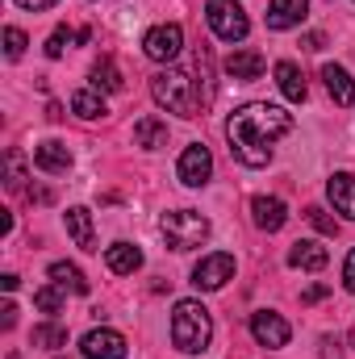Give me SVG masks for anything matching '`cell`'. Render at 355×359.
<instances>
[{
    "label": "cell",
    "instance_id": "obj_11",
    "mask_svg": "<svg viewBox=\"0 0 355 359\" xmlns=\"http://www.w3.org/2000/svg\"><path fill=\"white\" fill-rule=\"evenodd\" d=\"M326 196L335 205V213H343L347 222H355V176L351 172H335L326 184Z\"/></svg>",
    "mask_w": 355,
    "mask_h": 359
},
{
    "label": "cell",
    "instance_id": "obj_25",
    "mask_svg": "<svg viewBox=\"0 0 355 359\" xmlns=\"http://www.w3.org/2000/svg\"><path fill=\"white\" fill-rule=\"evenodd\" d=\"M34 347L59 351V347H67V330H63V326H55V322H46V326H38V330H34Z\"/></svg>",
    "mask_w": 355,
    "mask_h": 359
},
{
    "label": "cell",
    "instance_id": "obj_23",
    "mask_svg": "<svg viewBox=\"0 0 355 359\" xmlns=\"http://www.w3.org/2000/svg\"><path fill=\"white\" fill-rule=\"evenodd\" d=\"M51 280L59 284V288H72V292H88V280H84V271L76 268V264H51Z\"/></svg>",
    "mask_w": 355,
    "mask_h": 359
},
{
    "label": "cell",
    "instance_id": "obj_10",
    "mask_svg": "<svg viewBox=\"0 0 355 359\" xmlns=\"http://www.w3.org/2000/svg\"><path fill=\"white\" fill-rule=\"evenodd\" d=\"M80 351L84 359H126V339L117 330H88Z\"/></svg>",
    "mask_w": 355,
    "mask_h": 359
},
{
    "label": "cell",
    "instance_id": "obj_30",
    "mask_svg": "<svg viewBox=\"0 0 355 359\" xmlns=\"http://www.w3.org/2000/svg\"><path fill=\"white\" fill-rule=\"evenodd\" d=\"M305 217H309V222H314V226H318L322 234H330V238H335V230H339V226H335V217H326V213H322L318 205H314V209H305Z\"/></svg>",
    "mask_w": 355,
    "mask_h": 359
},
{
    "label": "cell",
    "instance_id": "obj_7",
    "mask_svg": "<svg viewBox=\"0 0 355 359\" xmlns=\"http://www.w3.org/2000/svg\"><path fill=\"white\" fill-rule=\"evenodd\" d=\"M180 46H184V29H180V25H155V29L142 38V50H147V59H155V63L176 59Z\"/></svg>",
    "mask_w": 355,
    "mask_h": 359
},
{
    "label": "cell",
    "instance_id": "obj_4",
    "mask_svg": "<svg viewBox=\"0 0 355 359\" xmlns=\"http://www.w3.org/2000/svg\"><path fill=\"white\" fill-rule=\"evenodd\" d=\"M151 96L155 104H163L168 113H180V117H192L196 113V96H192V80L184 72H159L151 80Z\"/></svg>",
    "mask_w": 355,
    "mask_h": 359
},
{
    "label": "cell",
    "instance_id": "obj_29",
    "mask_svg": "<svg viewBox=\"0 0 355 359\" xmlns=\"http://www.w3.org/2000/svg\"><path fill=\"white\" fill-rule=\"evenodd\" d=\"M8 188H13V192L25 188V168H21V155H17V151H8Z\"/></svg>",
    "mask_w": 355,
    "mask_h": 359
},
{
    "label": "cell",
    "instance_id": "obj_34",
    "mask_svg": "<svg viewBox=\"0 0 355 359\" xmlns=\"http://www.w3.org/2000/svg\"><path fill=\"white\" fill-rule=\"evenodd\" d=\"M301 46H305V50H322V46H326V38H322V34H305V42H301Z\"/></svg>",
    "mask_w": 355,
    "mask_h": 359
},
{
    "label": "cell",
    "instance_id": "obj_12",
    "mask_svg": "<svg viewBox=\"0 0 355 359\" xmlns=\"http://www.w3.org/2000/svg\"><path fill=\"white\" fill-rule=\"evenodd\" d=\"M309 0H272L267 4V29H293L305 21Z\"/></svg>",
    "mask_w": 355,
    "mask_h": 359
},
{
    "label": "cell",
    "instance_id": "obj_2",
    "mask_svg": "<svg viewBox=\"0 0 355 359\" xmlns=\"http://www.w3.org/2000/svg\"><path fill=\"white\" fill-rule=\"evenodd\" d=\"M209 339H213V318H209V309H205L201 301H176V313H172V343H176L180 351L196 355V351L209 347Z\"/></svg>",
    "mask_w": 355,
    "mask_h": 359
},
{
    "label": "cell",
    "instance_id": "obj_19",
    "mask_svg": "<svg viewBox=\"0 0 355 359\" xmlns=\"http://www.w3.org/2000/svg\"><path fill=\"white\" fill-rule=\"evenodd\" d=\"M105 264H109V271H117V276H134V271L142 268V251L130 247V243H113L105 251Z\"/></svg>",
    "mask_w": 355,
    "mask_h": 359
},
{
    "label": "cell",
    "instance_id": "obj_5",
    "mask_svg": "<svg viewBox=\"0 0 355 359\" xmlns=\"http://www.w3.org/2000/svg\"><path fill=\"white\" fill-rule=\"evenodd\" d=\"M205 17H209V29L222 42H243L247 29H251V21H247L239 0H205Z\"/></svg>",
    "mask_w": 355,
    "mask_h": 359
},
{
    "label": "cell",
    "instance_id": "obj_33",
    "mask_svg": "<svg viewBox=\"0 0 355 359\" xmlns=\"http://www.w3.org/2000/svg\"><path fill=\"white\" fill-rule=\"evenodd\" d=\"M21 8H29V13H42V8H55L59 0H17Z\"/></svg>",
    "mask_w": 355,
    "mask_h": 359
},
{
    "label": "cell",
    "instance_id": "obj_20",
    "mask_svg": "<svg viewBox=\"0 0 355 359\" xmlns=\"http://www.w3.org/2000/svg\"><path fill=\"white\" fill-rule=\"evenodd\" d=\"M276 84H280V92H284L293 104H301V100H305V92H309V88H305L301 67H297V63H288V59H284V63H276Z\"/></svg>",
    "mask_w": 355,
    "mask_h": 359
},
{
    "label": "cell",
    "instance_id": "obj_16",
    "mask_svg": "<svg viewBox=\"0 0 355 359\" xmlns=\"http://www.w3.org/2000/svg\"><path fill=\"white\" fill-rule=\"evenodd\" d=\"M264 55L260 50H234L230 59H226V76L230 80H260L264 76Z\"/></svg>",
    "mask_w": 355,
    "mask_h": 359
},
{
    "label": "cell",
    "instance_id": "obj_1",
    "mask_svg": "<svg viewBox=\"0 0 355 359\" xmlns=\"http://www.w3.org/2000/svg\"><path fill=\"white\" fill-rule=\"evenodd\" d=\"M293 130V113H284L280 104H243L230 113L226 121V138H230V155L247 168H264L272 159V147Z\"/></svg>",
    "mask_w": 355,
    "mask_h": 359
},
{
    "label": "cell",
    "instance_id": "obj_9",
    "mask_svg": "<svg viewBox=\"0 0 355 359\" xmlns=\"http://www.w3.org/2000/svg\"><path fill=\"white\" fill-rule=\"evenodd\" d=\"M251 334H255V343H260V347H284L293 330H288V322H284L280 313L260 309V313H251Z\"/></svg>",
    "mask_w": 355,
    "mask_h": 359
},
{
    "label": "cell",
    "instance_id": "obj_32",
    "mask_svg": "<svg viewBox=\"0 0 355 359\" xmlns=\"http://www.w3.org/2000/svg\"><path fill=\"white\" fill-rule=\"evenodd\" d=\"M0 326H4V330L17 326V305H4V309H0Z\"/></svg>",
    "mask_w": 355,
    "mask_h": 359
},
{
    "label": "cell",
    "instance_id": "obj_15",
    "mask_svg": "<svg viewBox=\"0 0 355 359\" xmlns=\"http://www.w3.org/2000/svg\"><path fill=\"white\" fill-rule=\"evenodd\" d=\"M288 264L301 268V271H322L330 264V255H326V247H318V243H309V238H297L293 251H288Z\"/></svg>",
    "mask_w": 355,
    "mask_h": 359
},
{
    "label": "cell",
    "instance_id": "obj_13",
    "mask_svg": "<svg viewBox=\"0 0 355 359\" xmlns=\"http://www.w3.org/2000/svg\"><path fill=\"white\" fill-rule=\"evenodd\" d=\"M322 80H326V92L335 96V104L351 109V104H355V80L347 76V67H339V63H326V67H322Z\"/></svg>",
    "mask_w": 355,
    "mask_h": 359
},
{
    "label": "cell",
    "instance_id": "obj_31",
    "mask_svg": "<svg viewBox=\"0 0 355 359\" xmlns=\"http://www.w3.org/2000/svg\"><path fill=\"white\" fill-rule=\"evenodd\" d=\"M343 284L355 292V251H347V264H343Z\"/></svg>",
    "mask_w": 355,
    "mask_h": 359
},
{
    "label": "cell",
    "instance_id": "obj_35",
    "mask_svg": "<svg viewBox=\"0 0 355 359\" xmlns=\"http://www.w3.org/2000/svg\"><path fill=\"white\" fill-rule=\"evenodd\" d=\"M322 297H326V284H314L309 292H301V301H305V305H309V301H322Z\"/></svg>",
    "mask_w": 355,
    "mask_h": 359
},
{
    "label": "cell",
    "instance_id": "obj_17",
    "mask_svg": "<svg viewBox=\"0 0 355 359\" xmlns=\"http://www.w3.org/2000/svg\"><path fill=\"white\" fill-rule=\"evenodd\" d=\"M67 234H72V243H76V247H84V251H96V230H92V213L84 209V205L67 209Z\"/></svg>",
    "mask_w": 355,
    "mask_h": 359
},
{
    "label": "cell",
    "instance_id": "obj_28",
    "mask_svg": "<svg viewBox=\"0 0 355 359\" xmlns=\"http://www.w3.org/2000/svg\"><path fill=\"white\" fill-rule=\"evenodd\" d=\"M67 42H72V29H67V25H59V29L46 38V55H51V59H59V55L67 50Z\"/></svg>",
    "mask_w": 355,
    "mask_h": 359
},
{
    "label": "cell",
    "instance_id": "obj_8",
    "mask_svg": "<svg viewBox=\"0 0 355 359\" xmlns=\"http://www.w3.org/2000/svg\"><path fill=\"white\" fill-rule=\"evenodd\" d=\"M180 180L188 184V188H201V184H209L213 176V155H209V147H201V142H192L184 155H180Z\"/></svg>",
    "mask_w": 355,
    "mask_h": 359
},
{
    "label": "cell",
    "instance_id": "obj_14",
    "mask_svg": "<svg viewBox=\"0 0 355 359\" xmlns=\"http://www.w3.org/2000/svg\"><path fill=\"white\" fill-rule=\"evenodd\" d=\"M251 213H255V226L267 230V234L280 230V226L288 222V209H284L280 196H255V201H251Z\"/></svg>",
    "mask_w": 355,
    "mask_h": 359
},
{
    "label": "cell",
    "instance_id": "obj_21",
    "mask_svg": "<svg viewBox=\"0 0 355 359\" xmlns=\"http://www.w3.org/2000/svg\"><path fill=\"white\" fill-rule=\"evenodd\" d=\"M134 142H138V147H147V151L168 147V126H163L159 117H142V121L134 126Z\"/></svg>",
    "mask_w": 355,
    "mask_h": 359
},
{
    "label": "cell",
    "instance_id": "obj_27",
    "mask_svg": "<svg viewBox=\"0 0 355 359\" xmlns=\"http://www.w3.org/2000/svg\"><path fill=\"white\" fill-rule=\"evenodd\" d=\"M4 55H8V59H21V55H25V34H21L17 25L4 29Z\"/></svg>",
    "mask_w": 355,
    "mask_h": 359
},
{
    "label": "cell",
    "instance_id": "obj_22",
    "mask_svg": "<svg viewBox=\"0 0 355 359\" xmlns=\"http://www.w3.org/2000/svg\"><path fill=\"white\" fill-rule=\"evenodd\" d=\"M121 84H126V80H121V72H117V67H113V59L105 55V59L92 67V88H96V92H121Z\"/></svg>",
    "mask_w": 355,
    "mask_h": 359
},
{
    "label": "cell",
    "instance_id": "obj_24",
    "mask_svg": "<svg viewBox=\"0 0 355 359\" xmlns=\"http://www.w3.org/2000/svg\"><path fill=\"white\" fill-rule=\"evenodd\" d=\"M72 109H76L80 117H88V121H92V117H105V113H109V109H105V100H100L92 88L76 92V96H72Z\"/></svg>",
    "mask_w": 355,
    "mask_h": 359
},
{
    "label": "cell",
    "instance_id": "obj_3",
    "mask_svg": "<svg viewBox=\"0 0 355 359\" xmlns=\"http://www.w3.org/2000/svg\"><path fill=\"white\" fill-rule=\"evenodd\" d=\"M159 230H163V238H168V247H172V251H192V247H201V243L209 238V222H205L196 209L163 213Z\"/></svg>",
    "mask_w": 355,
    "mask_h": 359
},
{
    "label": "cell",
    "instance_id": "obj_26",
    "mask_svg": "<svg viewBox=\"0 0 355 359\" xmlns=\"http://www.w3.org/2000/svg\"><path fill=\"white\" fill-rule=\"evenodd\" d=\"M34 305H38L42 313H59V309H63V292H59V284L38 288V292H34Z\"/></svg>",
    "mask_w": 355,
    "mask_h": 359
},
{
    "label": "cell",
    "instance_id": "obj_18",
    "mask_svg": "<svg viewBox=\"0 0 355 359\" xmlns=\"http://www.w3.org/2000/svg\"><path fill=\"white\" fill-rule=\"evenodd\" d=\"M34 163H38L42 172H51V176H63V172L72 168V151H67L63 142H42V147L34 151Z\"/></svg>",
    "mask_w": 355,
    "mask_h": 359
},
{
    "label": "cell",
    "instance_id": "obj_6",
    "mask_svg": "<svg viewBox=\"0 0 355 359\" xmlns=\"http://www.w3.org/2000/svg\"><path fill=\"white\" fill-rule=\"evenodd\" d=\"M230 276H234V255L217 251V255H205V259L192 268V284L205 288V292H213V288H222Z\"/></svg>",
    "mask_w": 355,
    "mask_h": 359
}]
</instances>
